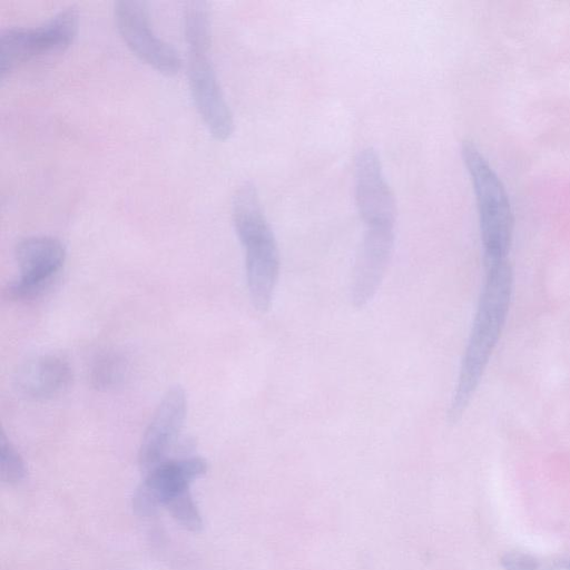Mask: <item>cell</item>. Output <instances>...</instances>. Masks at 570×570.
Segmentation results:
<instances>
[{"label": "cell", "instance_id": "6da1fadb", "mask_svg": "<svg viewBox=\"0 0 570 570\" xmlns=\"http://www.w3.org/2000/svg\"><path fill=\"white\" fill-rule=\"evenodd\" d=\"M486 280L471 328L448 418L452 424L464 416L483 379L508 316L513 293V270L508 261L486 268Z\"/></svg>", "mask_w": 570, "mask_h": 570}, {"label": "cell", "instance_id": "7a4b0ae2", "mask_svg": "<svg viewBox=\"0 0 570 570\" xmlns=\"http://www.w3.org/2000/svg\"><path fill=\"white\" fill-rule=\"evenodd\" d=\"M235 232L245 253V273L252 306L260 313L271 309L280 275V251L255 186L244 183L233 196Z\"/></svg>", "mask_w": 570, "mask_h": 570}, {"label": "cell", "instance_id": "3957f363", "mask_svg": "<svg viewBox=\"0 0 570 570\" xmlns=\"http://www.w3.org/2000/svg\"><path fill=\"white\" fill-rule=\"evenodd\" d=\"M463 157L476 194L485 267L507 261L513 241L514 215L505 186L473 142L463 145Z\"/></svg>", "mask_w": 570, "mask_h": 570}, {"label": "cell", "instance_id": "277c9868", "mask_svg": "<svg viewBox=\"0 0 570 570\" xmlns=\"http://www.w3.org/2000/svg\"><path fill=\"white\" fill-rule=\"evenodd\" d=\"M78 29L75 7H67L37 27L7 28L0 34V76L2 80L15 68L35 57L64 52Z\"/></svg>", "mask_w": 570, "mask_h": 570}, {"label": "cell", "instance_id": "5b68a950", "mask_svg": "<svg viewBox=\"0 0 570 570\" xmlns=\"http://www.w3.org/2000/svg\"><path fill=\"white\" fill-rule=\"evenodd\" d=\"M114 16L124 43L142 62L166 76H174L182 70L178 51L153 31L145 3L135 0L117 2Z\"/></svg>", "mask_w": 570, "mask_h": 570}, {"label": "cell", "instance_id": "8992f818", "mask_svg": "<svg viewBox=\"0 0 570 570\" xmlns=\"http://www.w3.org/2000/svg\"><path fill=\"white\" fill-rule=\"evenodd\" d=\"M355 192L365 231H396L395 194L386 179L380 155L372 147L361 150L357 156Z\"/></svg>", "mask_w": 570, "mask_h": 570}, {"label": "cell", "instance_id": "52a82bcc", "mask_svg": "<svg viewBox=\"0 0 570 570\" xmlns=\"http://www.w3.org/2000/svg\"><path fill=\"white\" fill-rule=\"evenodd\" d=\"M210 48L189 49V85L192 100L215 140L233 134L234 120L209 56Z\"/></svg>", "mask_w": 570, "mask_h": 570}, {"label": "cell", "instance_id": "ba28073f", "mask_svg": "<svg viewBox=\"0 0 570 570\" xmlns=\"http://www.w3.org/2000/svg\"><path fill=\"white\" fill-rule=\"evenodd\" d=\"M16 260L21 275L8 289L13 299L36 296L61 271L66 259L64 244L53 237H32L16 247Z\"/></svg>", "mask_w": 570, "mask_h": 570}, {"label": "cell", "instance_id": "9c48e42d", "mask_svg": "<svg viewBox=\"0 0 570 570\" xmlns=\"http://www.w3.org/2000/svg\"><path fill=\"white\" fill-rule=\"evenodd\" d=\"M206 471L208 463L200 457L164 461L147 473L136 489L133 497L135 514L153 516L172 497L190 489L193 481L205 475Z\"/></svg>", "mask_w": 570, "mask_h": 570}, {"label": "cell", "instance_id": "30bf717a", "mask_svg": "<svg viewBox=\"0 0 570 570\" xmlns=\"http://www.w3.org/2000/svg\"><path fill=\"white\" fill-rule=\"evenodd\" d=\"M186 411L188 397L185 390L180 386L169 389L156 408L140 447L139 463L146 474L164 463L167 452L178 439Z\"/></svg>", "mask_w": 570, "mask_h": 570}, {"label": "cell", "instance_id": "8fae6325", "mask_svg": "<svg viewBox=\"0 0 570 570\" xmlns=\"http://www.w3.org/2000/svg\"><path fill=\"white\" fill-rule=\"evenodd\" d=\"M396 231L365 232L351 281V301L363 309L375 299L389 268Z\"/></svg>", "mask_w": 570, "mask_h": 570}, {"label": "cell", "instance_id": "7c38bea8", "mask_svg": "<svg viewBox=\"0 0 570 570\" xmlns=\"http://www.w3.org/2000/svg\"><path fill=\"white\" fill-rule=\"evenodd\" d=\"M72 379L70 363L62 357L45 355L28 360L19 367L15 387L28 399L47 400L61 395L70 387Z\"/></svg>", "mask_w": 570, "mask_h": 570}, {"label": "cell", "instance_id": "4fadbf2b", "mask_svg": "<svg viewBox=\"0 0 570 570\" xmlns=\"http://www.w3.org/2000/svg\"><path fill=\"white\" fill-rule=\"evenodd\" d=\"M129 363L119 352H108L98 358L91 372L92 385L97 390L113 389L124 381Z\"/></svg>", "mask_w": 570, "mask_h": 570}, {"label": "cell", "instance_id": "5bb4252c", "mask_svg": "<svg viewBox=\"0 0 570 570\" xmlns=\"http://www.w3.org/2000/svg\"><path fill=\"white\" fill-rule=\"evenodd\" d=\"M176 523L192 533H200L203 519L198 506L190 493V489L175 495L165 504Z\"/></svg>", "mask_w": 570, "mask_h": 570}, {"label": "cell", "instance_id": "9a60e30c", "mask_svg": "<svg viewBox=\"0 0 570 570\" xmlns=\"http://www.w3.org/2000/svg\"><path fill=\"white\" fill-rule=\"evenodd\" d=\"M26 475L27 469L23 458L3 431L0 436V476L3 483L11 486L21 484Z\"/></svg>", "mask_w": 570, "mask_h": 570}, {"label": "cell", "instance_id": "2e32d148", "mask_svg": "<svg viewBox=\"0 0 570 570\" xmlns=\"http://www.w3.org/2000/svg\"><path fill=\"white\" fill-rule=\"evenodd\" d=\"M505 570H537L539 564L533 556L524 553H507L501 558Z\"/></svg>", "mask_w": 570, "mask_h": 570}]
</instances>
